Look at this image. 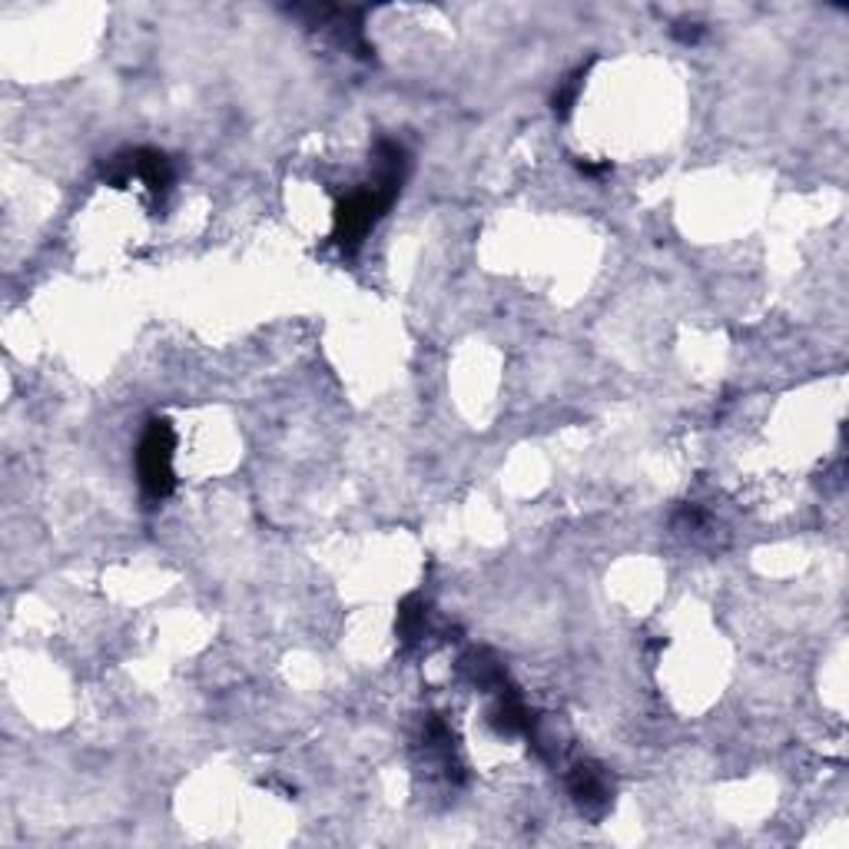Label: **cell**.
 Segmentation results:
<instances>
[{
    "mask_svg": "<svg viewBox=\"0 0 849 849\" xmlns=\"http://www.w3.org/2000/svg\"><path fill=\"white\" fill-rule=\"evenodd\" d=\"M701 34H704V27H701L698 21H680V24L674 27V37H677L680 44H698Z\"/></svg>",
    "mask_w": 849,
    "mask_h": 849,
    "instance_id": "9c48e42d",
    "label": "cell"
},
{
    "mask_svg": "<svg viewBox=\"0 0 849 849\" xmlns=\"http://www.w3.org/2000/svg\"><path fill=\"white\" fill-rule=\"evenodd\" d=\"M409 173V153L399 140H381L375 149V183L365 190L349 193L339 206H336V226H332V240L342 253H355L365 236L372 233V226L389 213V206L396 203L402 183Z\"/></svg>",
    "mask_w": 849,
    "mask_h": 849,
    "instance_id": "6da1fadb",
    "label": "cell"
},
{
    "mask_svg": "<svg viewBox=\"0 0 849 849\" xmlns=\"http://www.w3.org/2000/svg\"><path fill=\"white\" fill-rule=\"evenodd\" d=\"M104 177L117 186L130 183V180H140L153 196H167L170 186H173V163L163 157L160 149H126L120 153V157H113L104 170Z\"/></svg>",
    "mask_w": 849,
    "mask_h": 849,
    "instance_id": "3957f363",
    "label": "cell"
},
{
    "mask_svg": "<svg viewBox=\"0 0 849 849\" xmlns=\"http://www.w3.org/2000/svg\"><path fill=\"white\" fill-rule=\"evenodd\" d=\"M425 621H428V604L419 594H409L399 604V621H396L399 638L402 641H419L425 634Z\"/></svg>",
    "mask_w": 849,
    "mask_h": 849,
    "instance_id": "52a82bcc",
    "label": "cell"
},
{
    "mask_svg": "<svg viewBox=\"0 0 849 849\" xmlns=\"http://www.w3.org/2000/svg\"><path fill=\"white\" fill-rule=\"evenodd\" d=\"M492 727H495L498 733H524L531 743L537 740V733H534V717H531L527 704L521 701V693H518L514 687H508V683L498 690V701H495V707H492Z\"/></svg>",
    "mask_w": 849,
    "mask_h": 849,
    "instance_id": "5b68a950",
    "label": "cell"
},
{
    "mask_svg": "<svg viewBox=\"0 0 849 849\" xmlns=\"http://www.w3.org/2000/svg\"><path fill=\"white\" fill-rule=\"evenodd\" d=\"M578 170L587 173V177H601V173L610 170V163H587V160H578Z\"/></svg>",
    "mask_w": 849,
    "mask_h": 849,
    "instance_id": "30bf717a",
    "label": "cell"
},
{
    "mask_svg": "<svg viewBox=\"0 0 849 849\" xmlns=\"http://www.w3.org/2000/svg\"><path fill=\"white\" fill-rule=\"evenodd\" d=\"M173 451H177V435L167 419H153L140 438L136 451V472H140V488L149 501H163L177 488V472H173Z\"/></svg>",
    "mask_w": 849,
    "mask_h": 849,
    "instance_id": "7a4b0ae2",
    "label": "cell"
},
{
    "mask_svg": "<svg viewBox=\"0 0 849 849\" xmlns=\"http://www.w3.org/2000/svg\"><path fill=\"white\" fill-rule=\"evenodd\" d=\"M568 790H571L574 803H578L584 813H591V816H601V813L607 810V803H610L607 780H604V774H601V769H597V766H591V763H578V766L571 769V777H568Z\"/></svg>",
    "mask_w": 849,
    "mask_h": 849,
    "instance_id": "277c9868",
    "label": "cell"
},
{
    "mask_svg": "<svg viewBox=\"0 0 849 849\" xmlns=\"http://www.w3.org/2000/svg\"><path fill=\"white\" fill-rule=\"evenodd\" d=\"M584 73H587V66H578L568 81L558 87V94H555V113L565 120V117H571V110H574V104H578V97H581V87H584Z\"/></svg>",
    "mask_w": 849,
    "mask_h": 849,
    "instance_id": "ba28073f",
    "label": "cell"
},
{
    "mask_svg": "<svg viewBox=\"0 0 849 849\" xmlns=\"http://www.w3.org/2000/svg\"><path fill=\"white\" fill-rule=\"evenodd\" d=\"M461 674H465L475 687H482V690H495V693L508 683L501 660L492 657L488 651H472L465 660H461Z\"/></svg>",
    "mask_w": 849,
    "mask_h": 849,
    "instance_id": "8992f818",
    "label": "cell"
}]
</instances>
